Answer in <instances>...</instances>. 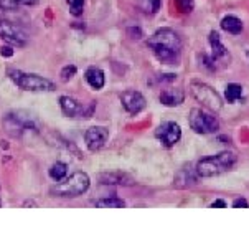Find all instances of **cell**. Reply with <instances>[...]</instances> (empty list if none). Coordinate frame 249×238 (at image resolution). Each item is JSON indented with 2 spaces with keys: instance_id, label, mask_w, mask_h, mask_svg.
<instances>
[{
  "instance_id": "1",
  "label": "cell",
  "mask_w": 249,
  "mask_h": 238,
  "mask_svg": "<svg viewBox=\"0 0 249 238\" xmlns=\"http://www.w3.org/2000/svg\"><path fill=\"white\" fill-rule=\"evenodd\" d=\"M147 45L152 48L155 58L165 65H175L180 61L181 40L178 33L170 28H160L147 40Z\"/></svg>"
},
{
  "instance_id": "2",
  "label": "cell",
  "mask_w": 249,
  "mask_h": 238,
  "mask_svg": "<svg viewBox=\"0 0 249 238\" xmlns=\"http://www.w3.org/2000/svg\"><path fill=\"white\" fill-rule=\"evenodd\" d=\"M236 162H238V157L234 152L223 151L219 154L203 157L196 164V174L201 177H216L233 169Z\"/></svg>"
},
{
  "instance_id": "3",
  "label": "cell",
  "mask_w": 249,
  "mask_h": 238,
  "mask_svg": "<svg viewBox=\"0 0 249 238\" xmlns=\"http://www.w3.org/2000/svg\"><path fill=\"white\" fill-rule=\"evenodd\" d=\"M7 75L10 76V79L20 89H25V91L48 93V91H54V89H56V84H54L52 79L43 78V76L35 75V73H25V71L10 68V70H7Z\"/></svg>"
},
{
  "instance_id": "4",
  "label": "cell",
  "mask_w": 249,
  "mask_h": 238,
  "mask_svg": "<svg viewBox=\"0 0 249 238\" xmlns=\"http://www.w3.org/2000/svg\"><path fill=\"white\" fill-rule=\"evenodd\" d=\"M89 185H91L89 176L83 171H76L71 174L70 177L66 176L61 182H58V185L53 187L52 192L54 195H60V197L71 198V197H78V195L86 194Z\"/></svg>"
},
{
  "instance_id": "5",
  "label": "cell",
  "mask_w": 249,
  "mask_h": 238,
  "mask_svg": "<svg viewBox=\"0 0 249 238\" xmlns=\"http://www.w3.org/2000/svg\"><path fill=\"white\" fill-rule=\"evenodd\" d=\"M190 91H192L193 98H195L198 103L203 104L205 108L213 109V111L221 109V106H223L221 96H219L216 93V89H213L210 84L201 83V81H192L190 83Z\"/></svg>"
},
{
  "instance_id": "6",
  "label": "cell",
  "mask_w": 249,
  "mask_h": 238,
  "mask_svg": "<svg viewBox=\"0 0 249 238\" xmlns=\"http://www.w3.org/2000/svg\"><path fill=\"white\" fill-rule=\"evenodd\" d=\"M190 127L198 134H213L219 129V121L212 113L196 108L190 113Z\"/></svg>"
},
{
  "instance_id": "7",
  "label": "cell",
  "mask_w": 249,
  "mask_h": 238,
  "mask_svg": "<svg viewBox=\"0 0 249 238\" xmlns=\"http://www.w3.org/2000/svg\"><path fill=\"white\" fill-rule=\"evenodd\" d=\"M0 38L5 41L7 45L12 46H25L28 43V35L15 23L8 22V20H0Z\"/></svg>"
},
{
  "instance_id": "8",
  "label": "cell",
  "mask_w": 249,
  "mask_h": 238,
  "mask_svg": "<svg viewBox=\"0 0 249 238\" xmlns=\"http://www.w3.org/2000/svg\"><path fill=\"white\" fill-rule=\"evenodd\" d=\"M60 103V108H61V113L65 114L66 118H89L92 111H94V106H84L83 103H79L78 99L74 98H70V96H60L58 99Z\"/></svg>"
},
{
  "instance_id": "9",
  "label": "cell",
  "mask_w": 249,
  "mask_h": 238,
  "mask_svg": "<svg viewBox=\"0 0 249 238\" xmlns=\"http://www.w3.org/2000/svg\"><path fill=\"white\" fill-rule=\"evenodd\" d=\"M155 138L162 142V146L172 147L180 141L181 138V127L174 121L162 122L157 129H155Z\"/></svg>"
},
{
  "instance_id": "10",
  "label": "cell",
  "mask_w": 249,
  "mask_h": 238,
  "mask_svg": "<svg viewBox=\"0 0 249 238\" xmlns=\"http://www.w3.org/2000/svg\"><path fill=\"white\" fill-rule=\"evenodd\" d=\"M107 139H109V131H107V127H104V126H92L86 131V134H84V142H86L88 151H91V152H96V151H99V149H103L106 146Z\"/></svg>"
},
{
  "instance_id": "11",
  "label": "cell",
  "mask_w": 249,
  "mask_h": 238,
  "mask_svg": "<svg viewBox=\"0 0 249 238\" xmlns=\"http://www.w3.org/2000/svg\"><path fill=\"white\" fill-rule=\"evenodd\" d=\"M121 103H122V108L129 114H132V116H136V114L143 111V108L147 106V101L142 93L134 91V89L121 93Z\"/></svg>"
},
{
  "instance_id": "12",
  "label": "cell",
  "mask_w": 249,
  "mask_h": 238,
  "mask_svg": "<svg viewBox=\"0 0 249 238\" xmlns=\"http://www.w3.org/2000/svg\"><path fill=\"white\" fill-rule=\"evenodd\" d=\"M5 127L10 131L12 134L18 136L22 134L23 131L27 129H36L35 127V121L30 118H23L22 114H17V113H10L5 116Z\"/></svg>"
},
{
  "instance_id": "13",
  "label": "cell",
  "mask_w": 249,
  "mask_h": 238,
  "mask_svg": "<svg viewBox=\"0 0 249 238\" xmlns=\"http://www.w3.org/2000/svg\"><path fill=\"white\" fill-rule=\"evenodd\" d=\"M99 184L103 185H129L134 184V178L122 171H106L98 177Z\"/></svg>"
},
{
  "instance_id": "14",
  "label": "cell",
  "mask_w": 249,
  "mask_h": 238,
  "mask_svg": "<svg viewBox=\"0 0 249 238\" xmlns=\"http://www.w3.org/2000/svg\"><path fill=\"white\" fill-rule=\"evenodd\" d=\"M210 43H212V58L214 60V63L219 65V61L221 60H225V61H230V53H228L226 46L221 43V38L216 32H212L210 33Z\"/></svg>"
},
{
  "instance_id": "15",
  "label": "cell",
  "mask_w": 249,
  "mask_h": 238,
  "mask_svg": "<svg viewBox=\"0 0 249 238\" xmlns=\"http://www.w3.org/2000/svg\"><path fill=\"white\" fill-rule=\"evenodd\" d=\"M84 79L89 86L94 89V91H99V89L104 88V83H106V75L104 71L98 66H89L84 73Z\"/></svg>"
},
{
  "instance_id": "16",
  "label": "cell",
  "mask_w": 249,
  "mask_h": 238,
  "mask_svg": "<svg viewBox=\"0 0 249 238\" xmlns=\"http://www.w3.org/2000/svg\"><path fill=\"white\" fill-rule=\"evenodd\" d=\"M159 99L163 106H170V108H174V106H178V104L183 103L185 95L180 91V89H163V91L160 93Z\"/></svg>"
},
{
  "instance_id": "17",
  "label": "cell",
  "mask_w": 249,
  "mask_h": 238,
  "mask_svg": "<svg viewBox=\"0 0 249 238\" xmlns=\"http://www.w3.org/2000/svg\"><path fill=\"white\" fill-rule=\"evenodd\" d=\"M221 28L225 30V32L231 33V35H239V33L243 32V22L238 17L230 15L221 20Z\"/></svg>"
},
{
  "instance_id": "18",
  "label": "cell",
  "mask_w": 249,
  "mask_h": 238,
  "mask_svg": "<svg viewBox=\"0 0 249 238\" xmlns=\"http://www.w3.org/2000/svg\"><path fill=\"white\" fill-rule=\"evenodd\" d=\"M48 176L52 177L54 182H61L63 178L68 176V165H66L65 162H60V160H58V162H54L52 167H50Z\"/></svg>"
},
{
  "instance_id": "19",
  "label": "cell",
  "mask_w": 249,
  "mask_h": 238,
  "mask_svg": "<svg viewBox=\"0 0 249 238\" xmlns=\"http://www.w3.org/2000/svg\"><path fill=\"white\" fill-rule=\"evenodd\" d=\"M96 207L98 208H124L125 202L121 200L116 195H111V197H106V198H103V200L96 202Z\"/></svg>"
},
{
  "instance_id": "20",
  "label": "cell",
  "mask_w": 249,
  "mask_h": 238,
  "mask_svg": "<svg viewBox=\"0 0 249 238\" xmlns=\"http://www.w3.org/2000/svg\"><path fill=\"white\" fill-rule=\"evenodd\" d=\"M241 96H243V88L239 86V84L231 83V84H228V86H226L225 98H226L228 103H234V101L241 99Z\"/></svg>"
},
{
  "instance_id": "21",
  "label": "cell",
  "mask_w": 249,
  "mask_h": 238,
  "mask_svg": "<svg viewBox=\"0 0 249 238\" xmlns=\"http://www.w3.org/2000/svg\"><path fill=\"white\" fill-rule=\"evenodd\" d=\"M160 0H139V8L147 15H155L160 8Z\"/></svg>"
},
{
  "instance_id": "22",
  "label": "cell",
  "mask_w": 249,
  "mask_h": 238,
  "mask_svg": "<svg viewBox=\"0 0 249 238\" xmlns=\"http://www.w3.org/2000/svg\"><path fill=\"white\" fill-rule=\"evenodd\" d=\"M175 7L178 8V12H181L183 15H188L193 12L195 8V0H175Z\"/></svg>"
},
{
  "instance_id": "23",
  "label": "cell",
  "mask_w": 249,
  "mask_h": 238,
  "mask_svg": "<svg viewBox=\"0 0 249 238\" xmlns=\"http://www.w3.org/2000/svg\"><path fill=\"white\" fill-rule=\"evenodd\" d=\"M66 2H68V7H70L71 15H73V17H81L86 0H66Z\"/></svg>"
},
{
  "instance_id": "24",
  "label": "cell",
  "mask_w": 249,
  "mask_h": 238,
  "mask_svg": "<svg viewBox=\"0 0 249 238\" xmlns=\"http://www.w3.org/2000/svg\"><path fill=\"white\" fill-rule=\"evenodd\" d=\"M76 71H78V68H76L74 65H66V66H63V68H61L60 76H61L63 81L66 83V81H70V79L76 75Z\"/></svg>"
},
{
  "instance_id": "25",
  "label": "cell",
  "mask_w": 249,
  "mask_h": 238,
  "mask_svg": "<svg viewBox=\"0 0 249 238\" xmlns=\"http://www.w3.org/2000/svg\"><path fill=\"white\" fill-rule=\"evenodd\" d=\"M17 7H18L17 0H0V8L2 10H14Z\"/></svg>"
},
{
  "instance_id": "26",
  "label": "cell",
  "mask_w": 249,
  "mask_h": 238,
  "mask_svg": "<svg viewBox=\"0 0 249 238\" xmlns=\"http://www.w3.org/2000/svg\"><path fill=\"white\" fill-rule=\"evenodd\" d=\"M0 55H2V57H7V58L14 57V50H12V45L2 46V48H0Z\"/></svg>"
},
{
  "instance_id": "27",
  "label": "cell",
  "mask_w": 249,
  "mask_h": 238,
  "mask_svg": "<svg viewBox=\"0 0 249 238\" xmlns=\"http://www.w3.org/2000/svg\"><path fill=\"white\" fill-rule=\"evenodd\" d=\"M233 207L234 208H239V207H249V203H248V200H244V198H238V200H236L234 203H233Z\"/></svg>"
},
{
  "instance_id": "28",
  "label": "cell",
  "mask_w": 249,
  "mask_h": 238,
  "mask_svg": "<svg viewBox=\"0 0 249 238\" xmlns=\"http://www.w3.org/2000/svg\"><path fill=\"white\" fill-rule=\"evenodd\" d=\"M18 5H27V7H32V5H36L38 0H17Z\"/></svg>"
},
{
  "instance_id": "29",
  "label": "cell",
  "mask_w": 249,
  "mask_h": 238,
  "mask_svg": "<svg viewBox=\"0 0 249 238\" xmlns=\"http://www.w3.org/2000/svg\"><path fill=\"white\" fill-rule=\"evenodd\" d=\"M212 207H213V208H216V207L225 208V207H226V202H223V200H214V202L212 203Z\"/></svg>"
}]
</instances>
